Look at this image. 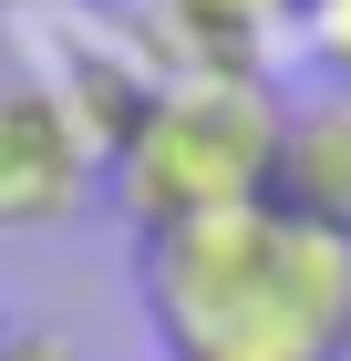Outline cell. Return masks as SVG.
<instances>
[{
	"mask_svg": "<svg viewBox=\"0 0 351 361\" xmlns=\"http://www.w3.org/2000/svg\"><path fill=\"white\" fill-rule=\"evenodd\" d=\"M0 331H11V320H0Z\"/></svg>",
	"mask_w": 351,
	"mask_h": 361,
	"instance_id": "ba28073f",
	"label": "cell"
},
{
	"mask_svg": "<svg viewBox=\"0 0 351 361\" xmlns=\"http://www.w3.org/2000/svg\"><path fill=\"white\" fill-rule=\"evenodd\" d=\"M279 124H290V93L258 62H186L176 83L135 93L124 135L104 145V186L145 238L186 227V217L258 207L269 166H279Z\"/></svg>",
	"mask_w": 351,
	"mask_h": 361,
	"instance_id": "7a4b0ae2",
	"label": "cell"
},
{
	"mask_svg": "<svg viewBox=\"0 0 351 361\" xmlns=\"http://www.w3.org/2000/svg\"><path fill=\"white\" fill-rule=\"evenodd\" d=\"M258 11H269V0H258Z\"/></svg>",
	"mask_w": 351,
	"mask_h": 361,
	"instance_id": "52a82bcc",
	"label": "cell"
},
{
	"mask_svg": "<svg viewBox=\"0 0 351 361\" xmlns=\"http://www.w3.org/2000/svg\"><path fill=\"white\" fill-rule=\"evenodd\" d=\"M165 361H351V238L290 207H227L135 238Z\"/></svg>",
	"mask_w": 351,
	"mask_h": 361,
	"instance_id": "6da1fadb",
	"label": "cell"
},
{
	"mask_svg": "<svg viewBox=\"0 0 351 361\" xmlns=\"http://www.w3.org/2000/svg\"><path fill=\"white\" fill-rule=\"evenodd\" d=\"M93 145L62 114V93L42 83H0V227H52L62 207H83L93 186Z\"/></svg>",
	"mask_w": 351,
	"mask_h": 361,
	"instance_id": "3957f363",
	"label": "cell"
},
{
	"mask_svg": "<svg viewBox=\"0 0 351 361\" xmlns=\"http://www.w3.org/2000/svg\"><path fill=\"white\" fill-rule=\"evenodd\" d=\"M269 207H290V217L351 238V93L290 104V124H279V166H269Z\"/></svg>",
	"mask_w": 351,
	"mask_h": 361,
	"instance_id": "277c9868",
	"label": "cell"
},
{
	"mask_svg": "<svg viewBox=\"0 0 351 361\" xmlns=\"http://www.w3.org/2000/svg\"><path fill=\"white\" fill-rule=\"evenodd\" d=\"M0 361H83V341H62V331H0Z\"/></svg>",
	"mask_w": 351,
	"mask_h": 361,
	"instance_id": "8992f818",
	"label": "cell"
},
{
	"mask_svg": "<svg viewBox=\"0 0 351 361\" xmlns=\"http://www.w3.org/2000/svg\"><path fill=\"white\" fill-rule=\"evenodd\" d=\"M290 31L321 73V93H351V0H290Z\"/></svg>",
	"mask_w": 351,
	"mask_h": 361,
	"instance_id": "5b68a950",
	"label": "cell"
}]
</instances>
